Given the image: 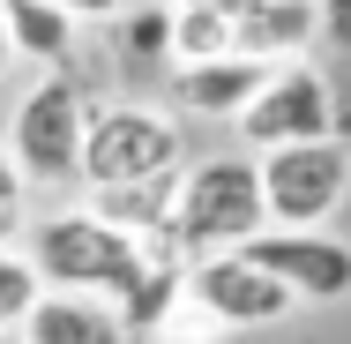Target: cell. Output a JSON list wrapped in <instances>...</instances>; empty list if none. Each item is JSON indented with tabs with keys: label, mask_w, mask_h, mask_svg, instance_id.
Masks as SVG:
<instances>
[{
	"label": "cell",
	"mask_w": 351,
	"mask_h": 344,
	"mask_svg": "<svg viewBox=\"0 0 351 344\" xmlns=\"http://www.w3.org/2000/svg\"><path fill=\"white\" fill-rule=\"evenodd\" d=\"M269 82V68L254 60H202V68H172V105L195 120H239L254 105V90Z\"/></svg>",
	"instance_id": "30bf717a"
},
{
	"label": "cell",
	"mask_w": 351,
	"mask_h": 344,
	"mask_svg": "<svg viewBox=\"0 0 351 344\" xmlns=\"http://www.w3.org/2000/svg\"><path fill=\"white\" fill-rule=\"evenodd\" d=\"M23 232H30V180L0 150V247H23Z\"/></svg>",
	"instance_id": "5bb4252c"
},
{
	"label": "cell",
	"mask_w": 351,
	"mask_h": 344,
	"mask_svg": "<svg viewBox=\"0 0 351 344\" xmlns=\"http://www.w3.org/2000/svg\"><path fill=\"white\" fill-rule=\"evenodd\" d=\"M239 142L262 157V150H291V142H329L337 135V90L314 60H291V68H269V82L254 90V105L232 120Z\"/></svg>",
	"instance_id": "8992f818"
},
{
	"label": "cell",
	"mask_w": 351,
	"mask_h": 344,
	"mask_svg": "<svg viewBox=\"0 0 351 344\" xmlns=\"http://www.w3.org/2000/svg\"><path fill=\"white\" fill-rule=\"evenodd\" d=\"M0 344H23V330H8V337H0Z\"/></svg>",
	"instance_id": "ac0fdd59"
},
{
	"label": "cell",
	"mask_w": 351,
	"mask_h": 344,
	"mask_svg": "<svg viewBox=\"0 0 351 344\" xmlns=\"http://www.w3.org/2000/svg\"><path fill=\"white\" fill-rule=\"evenodd\" d=\"M172 8H247V0H172Z\"/></svg>",
	"instance_id": "e0dca14e"
},
{
	"label": "cell",
	"mask_w": 351,
	"mask_h": 344,
	"mask_svg": "<svg viewBox=\"0 0 351 344\" xmlns=\"http://www.w3.org/2000/svg\"><path fill=\"white\" fill-rule=\"evenodd\" d=\"M239 255L262 277H277L291 299H344L351 292V247L337 232H254Z\"/></svg>",
	"instance_id": "ba28073f"
},
{
	"label": "cell",
	"mask_w": 351,
	"mask_h": 344,
	"mask_svg": "<svg viewBox=\"0 0 351 344\" xmlns=\"http://www.w3.org/2000/svg\"><path fill=\"white\" fill-rule=\"evenodd\" d=\"M90 90L75 75H38L15 113H8V157L30 187H75V165H82V128H90Z\"/></svg>",
	"instance_id": "277c9868"
},
{
	"label": "cell",
	"mask_w": 351,
	"mask_h": 344,
	"mask_svg": "<svg viewBox=\"0 0 351 344\" xmlns=\"http://www.w3.org/2000/svg\"><path fill=\"white\" fill-rule=\"evenodd\" d=\"M0 38H8V60H30L45 75H68L75 45H82V23L53 0H0Z\"/></svg>",
	"instance_id": "9c48e42d"
},
{
	"label": "cell",
	"mask_w": 351,
	"mask_h": 344,
	"mask_svg": "<svg viewBox=\"0 0 351 344\" xmlns=\"http://www.w3.org/2000/svg\"><path fill=\"white\" fill-rule=\"evenodd\" d=\"M180 172H187V142H180V120L165 105H142V98L90 105L82 165H75V187L82 195H120V187L180 180Z\"/></svg>",
	"instance_id": "7a4b0ae2"
},
{
	"label": "cell",
	"mask_w": 351,
	"mask_h": 344,
	"mask_svg": "<svg viewBox=\"0 0 351 344\" xmlns=\"http://www.w3.org/2000/svg\"><path fill=\"white\" fill-rule=\"evenodd\" d=\"M254 180H262V217L269 232H322L337 203L351 187V142H291V150H262L254 157Z\"/></svg>",
	"instance_id": "5b68a950"
},
{
	"label": "cell",
	"mask_w": 351,
	"mask_h": 344,
	"mask_svg": "<svg viewBox=\"0 0 351 344\" xmlns=\"http://www.w3.org/2000/svg\"><path fill=\"white\" fill-rule=\"evenodd\" d=\"M38 299H45V284H38V270H30V255H23V247H0V337L23 330Z\"/></svg>",
	"instance_id": "4fadbf2b"
},
{
	"label": "cell",
	"mask_w": 351,
	"mask_h": 344,
	"mask_svg": "<svg viewBox=\"0 0 351 344\" xmlns=\"http://www.w3.org/2000/svg\"><path fill=\"white\" fill-rule=\"evenodd\" d=\"M60 8H68L75 23H112V15L128 8V0H60Z\"/></svg>",
	"instance_id": "2e32d148"
},
{
	"label": "cell",
	"mask_w": 351,
	"mask_h": 344,
	"mask_svg": "<svg viewBox=\"0 0 351 344\" xmlns=\"http://www.w3.org/2000/svg\"><path fill=\"white\" fill-rule=\"evenodd\" d=\"M53 8H60V0H53Z\"/></svg>",
	"instance_id": "ffe728a7"
},
{
	"label": "cell",
	"mask_w": 351,
	"mask_h": 344,
	"mask_svg": "<svg viewBox=\"0 0 351 344\" xmlns=\"http://www.w3.org/2000/svg\"><path fill=\"white\" fill-rule=\"evenodd\" d=\"M0 68H8V38H0Z\"/></svg>",
	"instance_id": "d6986e66"
},
{
	"label": "cell",
	"mask_w": 351,
	"mask_h": 344,
	"mask_svg": "<svg viewBox=\"0 0 351 344\" xmlns=\"http://www.w3.org/2000/svg\"><path fill=\"white\" fill-rule=\"evenodd\" d=\"M23 344H128L120 314L97 307V299H68V292H45L23 322Z\"/></svg>",
	"instance_id": "8fae6325"
},
{
	"label": "cell",
	"mask_w": 351,
	"mask_h": 344,
	"mask_svg": "<svg viewBox=\"0 0 351 344\" xmlns=\"http://www.w3.org/2000/svg\"><path fill=\"white\" fill-rule=\"evenodd\" d=\"M314 38L351 60V0H314Z\"/></svg>",
	"instance_id": "9a60e30c"
},
{
	"label": "cell",
	"mask_w": 351,
	"mask_h": 344,
	"mask_svg": "<svg viewBox=\"0 0 351 344\" xmlns=\"http://www.w3.org/2000/svg\"><path fill=\"white\" fill-rule=\"evenodd\" d=\"M291 307L299 299L277 277H262L247 255H210V262H187V277H180V314H202L217 330H269Z\"/></svg>",
	"instance_id": "52a82bcc"
},
{
	"label": "cell",
	"mask_w": 351,
	"mask_h": 344,
	"mask_svg": "<svg viewBox=\"0 0 351 344\" xmlns=\"http://www.w3.org/2000/svg\"><path fill=\"white\" fill-rule=\"evenodd\" d=\"M172 240H128V232H112L105 217H90V209H45L38 217V240H30V270L45 292H68V299H97V307H128L142 292V277L149 262L165 255Z\"/></svg>",
	"instance_id": "6da1fadb"
},
{
	"label": "cell",
	"mask_w": 351,
	"mask_h": 344,
	"mask_svg": "<svg viewBox=\"0 0 351 344\" xmlns=\"http://www.w3.org/2000/svg\"><path fill=\"white\" fill-rule=\"evenodd\" d=\"M112 23H120L112 38H120V60L128 68H172V0H135Z\"/></svg>",
	"instance_id": "7c38bea8"
},
{
	"label": "cell",
	"mask_w": 351,
	"mask_h": 344,
	"mask_svg": "<svg viewBox=\"0 0 351 344\" xmlns=\"http://www.w3.org/2000/svg\"><path fill=\"white\" fill-rule=\"evenodd\" d=\"M254 232H269L262 217V180H254V157H202L180 172V195H172V247L180 262H210V255H239Z\"/></svg>",
	"instance_id": "3957f363"
}]
</instances>
